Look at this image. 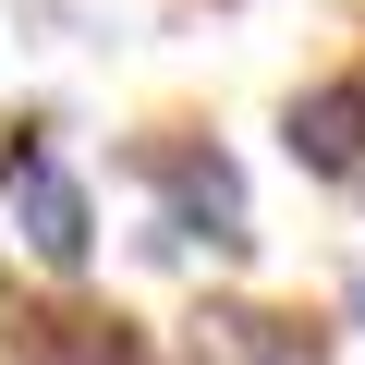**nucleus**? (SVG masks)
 <instances>
[{"mask_svg": "<svg viewBox=\"0 0 365 365\" xmlns=\"http://www.w3.org/2000/svg\"><path fill=\"white\" fill-rule=\"evenodd\" d=\"M122 170L146 182V207L195 244V256H256V195H244V158L220 146V134H195V122H170V134H134L122 146Z\"/></svg>", "mask_w": 365, "mask_h": 365, "instance_id": "obj_1", "label": "nucleus"}, {"mask_svg": "<svg viewBox=\"0 0 365 365\" xmlns=\"http://www.w3.org/2000/svg\"><path fill=\"white\" fill-rule=\"evenodd\" d=\"M0 353H13V365H170V341H158L134 304L86 292V280L13 292V304H0Z\"/></svg>", "mask_w": 365, "mask_h": 365, "instance_id": "obj_2", "label": "nucleus"}, {"mask_svg": "<svg viewBox=\"0 0 365 365\" xmlns=\"http://www.w3.org/2000/svg\"><path fill=\"white\" fill-rule=\"evenodd\" d=\"M158 341H170V365H329L341 317H304V304H268V292H195Z\"/></svg>", "mask_w": 365, "mask_h": 365, "instance_id": "obj_3", "label": "nucleus"}, {"mask_svg": "<svg viewBox=\"0 0 365 365\" xmlns=\"http://www.w3.org/2000/svg\"><path fill=\"white\" fill-rule=\"evenodd\" d=\"M0 207H13V256H25L37 280H86V268H98V244H110L98 182H86L73 158H37L25 182H0Z\"/></svg>", "mask_w": 365, "mask_h": 365, "instance_id": "obj_4", "label": "nucleus"}, {"mask_svg": "<svg viewBox=\"0 0 365 365\" xmlns=\"http://www.w3.org/2000/svg\"><path fill=\"white\" fill-rule=\"evenodd\" d=\"M280 158H292L304 182H329V195L365 182V73H353V61H341V73H304V86L280 98Z\"/></svg>", "mask_w": 365, "mask_h": 365, "instance_id": "obj_5", "label": "nucleus"}, {"mask_svg": "<svg viewBox=\"0 0 365 365\" xmlns=\"http://www.w3.org/2000/svg\"><path fill=\"white\" fill-rule=\"evenodd\" d=\"M37 158H61V110H25L13 134H0V182H25Z\"/></svg>", "mask_w": 365, "mask_h": 365, "instance_id": "obj_6", "label": "nucleus"}, {"mask_svg": "<svg viewBox=\"0 0 365 365\" xmlns=\"http://www.w3.org/2000/svg\"><path fill=\"white\" fill-rule=\"evenodd\" d=\"M329 317H341V329H365V268L341 280V304H329Z\"/></svg>", "mask_w": 365, "mask_h": 365, "instance_id": "obj_7", "label": "nucleus"}, {"mask_svg": "<svg viewBox=\"0 0 365 365\" xmlns=\"http://www.w3.org/2000/svg\"><path fill=\"white\" fill-rule=\"evenodd\" d=\"M353 73H365V61H353Z\"/></svg>", "mask_w": 365, "mask_h": 365, "instance_id": "obj_8", "label": "nucleus"}]
</instances>
